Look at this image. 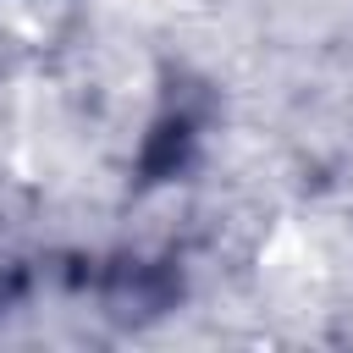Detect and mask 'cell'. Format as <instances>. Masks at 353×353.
Listing matches in <instances>:
<instances>
[{
    "label": "cell",
    "mask_w": 353,
    "mask_h": 353,
    "mask_svg": "<svg viewBox=\"0 0 353 353\" xmlns=\"http://www.w3.org/2000/svg\"><path fill=\"white\" fill-rule=\"evenodd\" d=\"M188 149H193V121H188V116L160 121V127H154V138H149V149H143V171H149V182H160V176H171V171H182Z\"/></svg>",
    "instance_id": "6da1fadb"
}]
</instances>
